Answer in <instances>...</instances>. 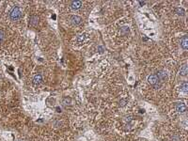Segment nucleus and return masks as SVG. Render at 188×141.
Wrapping results in <instances>:
<instances>
[{"label": "nucleus", "instance_id": "nucleus-10", "mask_svg": "<svg viewBox=\"0 0 188 141\" xmlns=\"http://www.w3.org/2000/svg\"><path fill=\"white\" fill-rule=\"evenodd\" d=\"M39 23V17L36 16V15H33V16L30 17V24L32 25H37Z\"/></svg>", "mask_w": 188, "mask_h": 141}, {"label": "nucleus", "instance_id": "nucleus-17", "mask_svg": "<svg viewBox=\"0 0 188 141\" xmlns=\"http://www.w3.org/2000/svg\"><path fill=\"white\" fill-rule=\"evenodd\" d=\"M139 4H140V5H144L145 2H144V1H143V2H142V1H139Z\"/></svg>", "mask_w": 188, "mask_h": 141}, {"label": "nucleus", "instance_id": "nucleus-2", "mask_svg": "<svg viewBox=\"0 0 188 141\" xmlns=\"http://www.w3.org/2000/svg\"><path fill=\"white\" fill-rule=\"evenodd\" d=\"M23 15V12H22V10L19 8V7H14L11 11L10 12V17H11V20H13V21H17V20H19Z\"/></svg>", "mask_w": 188, "mask_h": 141}, {"label": "nucleus", "instance_id": "nucleus-5", "mask_svg": "<svg viewBox=\"0 0 188 141\" xmlns=\"http://www.w3.org/2000/svg\"><path fill=\"white\" fill-rule=\"evenodd\" d=\"M82 6V1L80 0H75V1H73L71 3V7L73 10H78V8H81Z\"/></svg>", "mask_w": 188, "mask_h": 141}, {"label": "nucleus", "instance_id": "nucleus-6", "mask_svg": "<svg viewBox=\"0 0 188 141\" xmlns=\"http://www.w3.org/2000/svg\"><path fill=\"white\" fill-rule=\"evenodd\" d=\"M71 22L75 25H77V24H80L82 23V18L79 16H76V15H74L71 17Z\"/></svg>", "mask_w": 188, "mask_h": 141}, {"label": "nucleus", "instance_id": "nucleus-9", "mask_svg": "<svg viewBox=\"0 0 188 141\" xmlns=\"http://www.w3.org/2000/svg\"><path fill=\"white\" fill-rule=\"evenodd\" d=\"M181 90L183 91V93H187L188 92V84H187V82H183L182 84H181Z\"/></svg>", "mask_w": 188, "mask_h": 141}, {"label": "nucleus", "instance_id": "nucleus-16", "mask_svg": "<svg viewBox=\"0 0 188 141\" xmlns=\"http://www.w3.org/2000/svg\"><path fill=\"white\" fill-rule=\"evenodd\" d=\"M126 103H127V101H126V100H120V106H124L126 104Z\"/></svg>", "mask_w": 188, "mask_h": 141}, {"label": "nucleus", "instance_id": "nucleus-11", "mask_svg": "<svg viewBox=\"0 0 188 141\" xmlns=\"http://www.w3.org/2000/svg\"><path fill=\"white\" fill-rule=\"evenodd\" d=\"M180 74L181 75H186L187 74V65H183L180 70Z\"/></svg>", "mask_w": 188, "mask_h": 141}, {"label": "nucleus", "instance_id": "nucleus-13", "mask_svg": "<svg viewBox=\"0 0 188 141\" xmlns=\"http://www.w3.org/2000/svg\"><path fill=\"white\" fill-rule=\"evenodd\" d=\"M71 99L70 97H65L64 99H63V101H62V103L65 104V105H67V104H70L71 103Z\"/></svg>", "mask_w": 188, "mask_h": 141}, {"label": "nucleus", "instance_id": "nucleus-3", "mask_svg": "<svg viewBox=\"0 0 188 141\" xmlns=\"http://www.w3.org/2000/svg\"><path fill=\"white\" fill-rule=\"evenodd\" d=\"M155 74L157 75L159 80L161 81V83L166 81V79H167V74H166V73L165 70H159V72H157Z\"/></svg>", "mask_w": 188, "mask_h": 141}, {"label": "nucleus", "instance_id": "nucleus-1", "mask_svg": "<svg viewBox=\"0 0 188 141\" xmlns=\"http://www.w3.org/2000/svg\"><path fill=\"white\" fill-rule=\"evenodd\" d=\"M148 83L150 85H151V86H153L154 89H159L162 85L161 81L158 79V77H157V75H156L155 73L148 76Z\"/></svg>", "mask_w": 188, "mask_h": 141}, {"label": "nucleus", "instance_id": "nucleus-8", "mask_svg": "<svg viewBox=\"0 0 188 141\" xmlns=\"http://www.w3.org/2000/svg\"><path fill=\"white\" fill-rule=\"evenodd\" d=\"M181 45L184 50L188 48V38L187 36H183V39H182V41H181Z\"/></svg>", "mask_w": 188, "mask_h": 141}, {"label": "nucleus", "instance_id": "nucleus-7", "mask_svg": "<svg viewBox=\"0 0 188 141\" xmlns=\"http://www.w3.org/2000/svg\"><path fill=\"white\" fill-rule=\"evenodd\" d=\"M42 82V76H41V74H36L35 76H34V78H33V83H34V85H40Z\"/></svg>", "mask_w": 188, "mask_h": 141}, {"label": "nucleus", "instance_id": "nucleus-4", "mask_svg": "<svg viewBox=\"0 0 188 141\" xmlns=\"http://www.w3.org/2000/svg\"><path fill=\"white\" fill-rule=\"evenodd\" d=\"M176 110L180 113H183L186 111V105L183 103H178L176 104Z\"/></svg>", "mask_w": 188, "mask_h": 141}, {"label": "nucleus", "instance_id": "nucleus-14", "mask_svg": "<svg viewBox=\"0 0 188 141\" xmlns=\"http://www.w3.org/2000/svg\"><path fill=\"white\" fill-rule=\"evenodd\" d=\"M85 37H86L85 34H82V35L78 36V38H77V42H78V43H82L85 40Z\"/></svg>", "mask_w": 188, "mask_h": 141}, {"label": "nucleus", "instance_id": "nucleus-15", "mask_svg": "<svg viewBox=\"0 0 188 141\" xmlns=\"http://www.w3.org/2000/svg\"><path fill=\"white\" fill-rule=\"evenodd\" d=\"M4 38H5V34H4V32H3L2 30H0V42L4 40Z\"/></svg>", "mask_w": 188, "mask_h": 141}, {"label": "nucleus", "instance_id": "nucleus-12", "mask_svg": "<svg viewBox=\"0 0 188 141\" xmlns=\"http://www.w3.org/2000/svg\"><path fill=\"white\" fill-rule=\"evenodd\" d=\"M176 13L178 15H181V16H183V14H184V10L183 8H176Z\"/></svg>", "mask_w": 188, "mask_h": 141}]
</instances>
